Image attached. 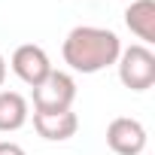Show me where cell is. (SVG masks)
<instances>
[{
    "label": "cell",
    "instance_id": "9",
    "mask_svg": "<svg viewBox=\"0 0 155 155\" xmlns=\"http://www.w3.org/2000/svg\"><path fill=\"white\" fill-rule=\"evenodd\" d=\"M0 155H28V152L12 140H0Z\"/></svg>",
    "mask_w": 155,
    "mask_h": 155
},
{
    "label": "cell",
    "instance_id": "3",
    "mask_svg": "<svg viewBox=\"0 0 155 155\" xmlns=\"http://www.w3.org/2000/svg\"><path fill=\"white\" fill-rule=\"evenodd\" d=\"M76 101V79L64 70H52L34 88V113H64L73 110Z\"/></svg>",
    "mask_w": 155,
    "mask_h": 155
},
{
    "label": "cell",
    "instance_id": "5",
    "mask_svg": "<svg viewBox=\"0 0 155 155\" xmlns=\"http://www.w3.org/2000/svg\"><path fill=\"white\" fill-rule=\"evenodd\" d=\"M107 146L116 155H140L146 149V128L140 119L119 116L107 125Z\"/></svg>",
    "mask_w": 155,
    "mask_h": 155
},
{
    "label": "cell",
    "instance_id": "6",
    "mask_svg": "<svg viewBox=\"0 0 155 155\" xmlns=\"http://www.w3.org/2000/svg\"><path fill=\"white\" fill-rule=\"evenodd\" d=\"M34 128L43 140L49 143H64L70 140L76 131H79V119H76L73 110L64 113H34Z\"/></svg>",
    "mask_w": 155,
    "mask_h": 155
},
{
    "label": "cell",
    "instance_id": "7",
    "mask_svg": "<svg viewBox=\"0 0 155 155\" xmlns=\"http://www.w3.org/2000/svg\"><path fill=\"white\" fill-rule=\"evenodd\" d=\"M125 25L143 46H152L155 43V0H131V6L125 9Z\"/></svg>",
    "mask_w": 155,
    "mask_h": 155
},
{
    "label": "cell",
    "instance_id": "8",
    "mask_svg": "<svg viewBox=\"0 0 155 155\" xmlns=\"http://www.w3.org/2000/svg\"><path fill=\"white\" fill-rule=\"evenodd\" d=\"M31 119V107H28V97L18 94V91H0V131L9 134V131H18L25 128Z\"/></svg>",
    "mask_w": 155,
    "mask_h": 155
},
{
    "label": "cell",
    "instance_id": "1",
    "mask_svg": "<svg viewBox=\"0 0 155 155\" xmlns=\"http://www.w3.org/2000/svg\"><path fill=\"white\" fill-rule=\"evenodd\" d=\"M61 55H64V64L73 73H101V70H107L119 61L122 40L110 28L79 25L64 37Z\"/></svg>",
    "mask_w": 155,
    "mask_h": 155
},
{
    "label": "cell",
    "instance_id": "4",
    "mask_svg": "<svg viewBox=\"0 0 155 155\" xmlns=\"http://www.w3.org/2000/svg\"><path fill=\"white\" fill-rule=\"evenodd\" d=\"M9 67H12V73L18 76V79H21L25 85H31V88H37L46 76L55 70L52 61H49V52H46L43 46H37V43L18 46V49L12 52V58H9Z\"/></svg>",
    "mask_w": 155,
    "mask_h": 155
},
{
    "label": "cell",
    "instance_id": "2",
    "mask_svg": "<svg viewBox=\"0 0 155 155\" xmlns=\"http://www.w3.org/2000/svg\"><path fill=\"white\" fill-rule=\"evenodd\" d=\"M116 67H119L122 85L131 88V91H149L155 85V52L143 43H134V46L122 49Z\"/></svg>",
    "mask_w": 155,
    "mask_h": 155
},
{
    "label": "cell",
    "instance_id": "10",
    "mask_svg": "<svg viewBox=\"0 0 155 155\" xmlns=\"http://www.w3.org/2000/svg\"><path fill=\"white\" fill-rule=\"evenodd\" d=\"M3 82H6V58L0 52V88H3Z\"/></svg>",
    "mask_w": 155,
    "mask_h": 155
}]
</instances>
